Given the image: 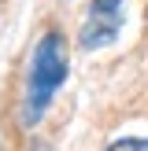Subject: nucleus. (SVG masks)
I'll return each mask as SVG.
<instances>
[{"label": "nucleus", "mask_w": 148, "mask_h": 151, "mask_svg": "<svg viewBox=\"0 0 148 151\" xmlns=\"http://www.w3.org/2000/svg\"><path fill=\"white\" fill-rule=\"evenodd\" d=\"M67 81V44L59 33H44L33 48L26 74V96H22V125H37L48 111L52 96Z\"/></svg>", "instance_id": "1"}, {"label": "nucleus", "mask_w": 148, "mask_h": 151, "mask_svg": "<svg viewBox=\"0 0 148 151\" xmlns=\"http://www.w3.org/2000/svg\"><path fill=\"white\" fill-rule=\"evenodd\" d=\"M118 29H122V0H93L78 29V44L85 52L104 48L118 37Z\"/></svg>", "instance_id": "2"}, {"label": "nucleus", "mask_w": 148, "mask_h": 151, "mask_svg": "<svg viewBox=\"0 0 148 151\" xmlns=\"http://www.w3.org/2000/svg\"><path fill=\"white\" fill-rule=\"evenodd\" d=\"M107 151H148V140L144 137H126V140H115Z\"/></svg>", "instance_id": "3"}]
</instances>
